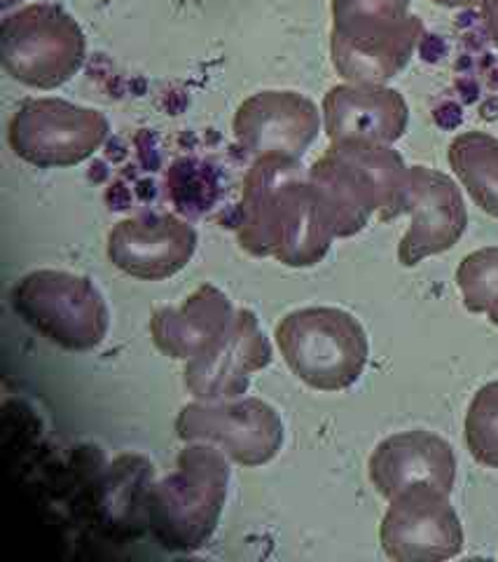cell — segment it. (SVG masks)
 <instances>
[{
    "mask_svg": "<svg viewBox=\"0 0 498 562\" xmlns=\"http://www.w3.org/2000/svg\"><path fill=\"white\" fill-rule=\"evenodd\" d=\"M337 239L330 211L309 179V169L288 157H260L248 169L237 241L246 254L286 268H314Z\"/></svg>",
    "mask_w": 498,
    "mask_h": 562,
    "instance_id": "cell-1",
    "label": "cell"
},
{
    "mask_svg": "<svg viewBox=\"0 0 498 562\" xmlns=\"http://www.w3.org/2000/svg\"><path fill=\"white\" fill-rule=\"evenodd\" d=\"M309 179L342 239L363 233L372 216L380 223L403 216L410 167L386 144L335 140L309 167Z\"/></svg>",
    "mask_w": 498,
    "mask_h": 562,
    "instance_id": "cell-2",
    "label": "cell"
},
{
    "mask_svg": "<svg viewBox=\"0 0 498 562\" xmlns=\"http://www.w3.org/2000/svg\"><path fill=\"white\" fill-rule=\"evenodd\" d=\"M229 457L211 443H188L176 471L152 483L138 514L159 547L176 553L200 551L218 530L229 487Z\"/></svg>",
    "mask_w": 498,
    "mask_h": 562,
    "instance_id": "cell-3",
    "label": "cell"
},
{
    "mask_svg": "<svg viewBox=\"0 0 498 562\" xmlns=\"http://www.w3.org/2000/svg\"><path fill=\"white\" fill-rule=\"evenodd\" d=\"M330 57L347 82L386 85L410 64L423 22L410 0H330Z\"/></svg>",
    "mask_w": 498,
    "mask_h": 562,
    "instance_id": "cell-4",
    "label": "cell"
},
{
    "mask_svg": "<svg viewBox=\"0 0 498 562\" xmlns=\"http://www.w3.org/2000/svg\"><path fill=\"white\" fill-rule=\"evenodd\" d=\"M276 345L293 375L318 392H344L361 380L370 342L353 314L337 307L288 312L276 326Z\"/></svg>",
    "mask_w": 498,
    "mask_h": 562,
    "instance_id": "cell-5",
    "label": "cell"
},
{
    "mask_svg": "<svg viewBox=\"0 0 498 562\" xmlns=\"http://www.w3.org/2000/svg\"><path fill=\"white\" fill-rule=\"evenodd\" d=\"M14 314L47 342L89 351L109 336L111 312L92 279L64 270H35L16 281Z\"/></svg>",
    "mask_w": 498,
    "mask_h": 562,
    "instance_id": "cell-6",
    "label": "cell"
},
{
    "mask_svg": "<svg viewBox=\"0 0 498 562\" xmlns=\"http://www.w3.org/2000/svg\"><path fill=\"white\" fill-rule=\"evenodd\" d=\"M0 49L12 80L35 90H57L82 68L87 38L64 8L33 3L5 16Z\"/></svg>",
    "mask_w": 498,
    "mask_h": 562,
    "instance_id": "cell-7",
    "label": "cell"
},
{
    "mask_svg": "<svg viewBox=\"0 0 498 562\" xmlns=\"http://www.w3.org/2000/svg\"><path fill=\"white\" fill-rule=\"evenodd\" d=\"M111 122L101 111L64 99H26L14 111L8 140L20 160L38 167H76L109 138Z\"/></svg>",
    "mask_w": 498,
    "mask_h": 562,
    "instance_id": "cell-8",
    "label": "cell"
},
{
    "mask_svg": "<svg viewBox=\"0 0 498 562\" xmlns=\"http://www.w3.org/2000/svg\"><path fill=\"white\" fill-rule=\"evenodd\" d=\"M183 443H211L241 467H262L281 452L286 429L279 413L260 398L194 401L176 417Z\"/></svg>",
    "mask_w": 498,
    "mask_h": 562,
    "instance_id": "cell-9",
    "label": "cell"
},
{
    "mask_svg": "<svg viewBox=\"0 0 498 562\" xmlns=\"http://www.w3.org/2000/svg\"><path fill=\"white\" fill-rule=\"evenodd\" d=\"M382 551L396 562H440L464 549V527L450 492L429 483L405 487L391 499L380 527Z\"/></svg>",
    "mask_w": 498,
    "mask_h": 562,
    "instance_id": "cell-10",
    "label": "cell"
},
{
    "mask_svg": "<svg viewBox=\"0 0 498 562\" xmlns=\"http://www.w3.org/2000/svg\"><path fill=\"white\" fill-rule=\"evenodd\" d=\"M324 113L316 103L299 92L264 90L248 97L235 115V136L244 150L260 157H288L302 160V155L318 138Z\"/></svg>",
    "mask_w": 498,
    "mask_h": 562,
    "instance_id": "cell-11",
    "label": "cell"
},
{
    "mask_svg": "<svg viewBox=\"0 0 498 562\" xmlns=\"http://www.w3.org/2000/svg\"><path fill=\"white\" fill-rule=\"evenodd\" d=\"M403 214L412 216L410 231L398 246L403 268H417L421 260L454 249L468 225V211L459 186L448 173L419 165L410 167Z\"/></svg>",
    "mask_w": 498,
    "mask_h": 562,
    "instance_id": "cell-12",
    "label": "cell"
},
{
    "mask_svg": "<svg viewBox=\"0 0 498 562\" xmlns=\"http://www.w3.org/2000/svg\"><path fill=\"white\" fill-rule=\"evenodd\" d=\"M274 351L260 328L256 312L237 310L233 330L206 355L185 361V390L197 401L241 398L251 375L272 363Z\"/></svg>",
    "mask_w": 498,
    "mask_h": 562,
    "instance_id": "cell-13",
    "label": "cell"
},
{
    "mask_svg": "<svg viewBox=\"0 0 498 562\" xmlns=\"http://www.w3.org/2000/svg\"><path fill=\"white\" fill-rule=\"evenodd\" d=\"M105 251L120 272L162 281L188 268L197 251V231L173 214L136 216L113 227Z\"/></svg>",
    "mask_w": 498,
    "mask_h": 562,
    "instance_id": "cell-14",
    "label": "cell"
},
{
    "mask_svg": "<svg viewBox=\"0 0 498 562\" xmlns=\"http://www.w3.org/2000/svg\"><path fill=\"white\" fill-rule=\"evenodd\" d=\"M324 127L335 140H370L396 144L410 125V109L405 97L386 85L344 82L324 99Z\"/></svg>",
    "mask_w": 498,
    "mask_h": 562,
    "instance_id": "cell-15",
    "label": "cell"
},
{
    "mask_svg": "<svg viewBox=\"0 0 498 562\" xmlns=\"http://www.w3.org/2000/svg\"><path fill=\"white\" fill-rule=\"evenodd\" d=\"M370 481L384 499L417 483H429L444 492L456 483L454 448L433 431H403L384 438L367 462Z\"/></svg>",
    "mask_w": 498,
    "mask_h": 562,
    "instance_id": "cell-16",
    "label": "cell"
},
{
    "mask_svg": "<svg viewBox=\"0 0 498 562\" xmlns=\"http://www.w3.org/2000/svg\"><path fill=\"white\" fill-rule=\"evenodd\" d=\"M237 322L233 301L213 284H202L178 307H159L150 319V336L162 355L192 361L216 347Z\"/></svg>",
    "mask_w": 498,
    "mask_h": 562,
    "instance_id": "cell-17",
    "label": "cell"
},
{
    "mask_svg": "<svg viewBox=\"0 0 498 562\" xmlns=\"http://www.w3.org/2000/svg\"><path fill=\"white\" fill-rule=\"evenodd\" d=\"M448 160L471 200L498 218V138L477 130L459 134L450 144Z\"/></svg>",
    "mask_w": 498,
    "mask_h": 562,
    "instance_id": "cell-18",
    "label": "cell"
},
{
    "mask_svg": "<svg viewBox=\"0 0 498 562\" xmlns=\"http://www.w3.org/2000/svg\"><path fill=\"white\" fill-rule=\"evenodd\" d=\"M456 286L468 312L485 314L498 326V246L477 249L461 260Z\"/></svg>",
    "mask_w": 498,
    "mask_h": 562,
    "instance_id": "cell-19",
    "label": "cell"
},
{
    "mask_svg": "<svg viewBox=\"0 0 498 562\" xmlns=\"http://www.w3.org/2000/svg\"><path fill=\"white\" fill-rule=\"evenodd\" d=\"M464 436L475 462L498 469V380L475 392L466 413Z\"/></svg>",
    "mask_w": 498,
    "mask_h": 562,
    "instance_id": "cell-20",
    "label": "cell"
},
{
    "mask_svg": "<svg viewBox=\"0 0 498 562\" xmlns=\"http://www.w3.org/2000/svg\"><path fill=\"white\" fill-rule=\"evenodd\" d=\"M483 16H485V26H487L489 38L498 47V0H485Z\"/></svg>",
    "mask_w": 498,
    "mask_h": 562,
    "instance_id": "cell-21",
    "label": "cell"
},
{
    "mask_svg": "<svg viewBox=\"0 0 498 562\" xmlns=\"http://www.w3.org/2000/svg\"><path fill=\"white\" fill-rule=\"evenodd\" d=\"M431 3L440 8H475V5H483L485 0H431Z\"/></svg>",
    "mask_w": 498,
    "mask_h": 562,
    "instance_id": "cell-22",
    "label": "cell"
},
{
    "mask_svg": "<svg viewBox=\"0 0 498 562\" xmlns=\"http://www.w3.org/2000/svg\"><path fill=\"white\" fill-rule=\"evenodd\" d=\"M14 3H20V0H3V8L8 10V8H12Z\"/></svg>",
    "mask_w": 498,
    "mask_h": 562,
    "instance_id": "cell-23",
    "label": "cell"
}]
</instances>
